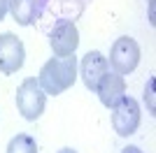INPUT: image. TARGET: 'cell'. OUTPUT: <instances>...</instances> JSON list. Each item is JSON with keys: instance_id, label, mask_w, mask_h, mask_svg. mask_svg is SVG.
Listing matches in <instances>:
<instances>
[{"instance_id": "obj_5", "label": "cell", "mask_w": 156, "mask_h": 153, "mask_svg": "<svg viewBox=\"0 0 156 153\" xmlns=\"http://www.w3.org/2000/svg\"><path fill=\"white\" fill-rule=\"evenodd\" d=\"M26 60V49L14 32H2L0 35V72L2 74H14L23 67Z\"/></svg>"}, {"instance_id": "obj_3", "label": "cell", "mask_w": 156, "mask_h": 153, "mask_svg": "<svg viewBox=\"0 0 156 153\" xmlns=\"http://www.w3.org/2000/svg\"><path fill=\"white\" fill-rule=\"evenodd\" d=\"M117 74H130L140 63V46L133 37H119L110 49V60Z\"/></svg>"}, {"instance_id": "obj_10", "label": "cell", "mask_w": 156, "mask_h": 153, "mask_svg": "<svg viewBox=\"0 0 156 153\" xmlns=\"http://www.w3.org/2000/svg\"><path fill=\"white\" fill-rule=\"evenodd\" d=\"M7 153H37V144L30 134H16L7 144Z\"/></svg>"}, {"instance_id": "obj_8", "label": "cell", "mask_w": 156, "mask_h": 153, "mask_svg": "<svg viewBox=\"0 0 156 153\" xmlns=\"http://www.w3.org/2000/svg\"><path fill=\"white\" fill-rule=\"evenodd\" d=\"M96 93L103 102V107L114 109L119 102L126 97V79L124 74H117V72H107V74L100 79V83L96 86Z\"/></svg>"}, {"instance_id": "obj_2", "label": "cell", "mask_w": 156, "mask_h": 153, "mask_svg": "<svg viewBox=\"0 0 156 153\" xmlns=\"http://www.w3.org/2000/svg\"><path fill=\"white\" fill-rule=\"evenodd\" d=\"M47 107V93L42 90V86L37 83L35 76H28L19 83L16 88V109L26 121H37L44 114Z\"/></svg>"}, {"instance_id": "obj_11", "label": "cell", "mask_w": 156, "mask_h": 153, "mask_svg": "<svg viewBox=\"0 0 156 153\" xmlns=\"http://www.w3.org/2000/svg\"><path fill=\"white\" fill-rule=\"evenodd\" d=\"M144 100L149 102V111L154 114V79H149V83H147V90H144Z\"/></svg>"}, {"instance_id": "obj_7", "label": "cell", "mask_w": 156, "mask_h": 153, "mask_svg": "<svg viewBox=\"0 0 156 153\" xmlns=\"http://www.w3.org/2000/svg\"><path fill=\"white\" fill-rule=\"evenodd\" d=\"M77 72H79V76H82V81H84L86 88L96 90L100 79L110 72V63H107V58H105L100 51H89L77 63Z\"/></svg>"}, {"instance_id": "obj_4", "label": "cell", "mask_w": 156, "mask_h": 153, "mask_svg": "<svg viewBox=\"0 0 156 153\" xmlns=\"http://www.w3.org/2000/svg\"><path fill=\"white\" fill-rule=\"evenodd\" d=\"M140 104L137 100L126 95L124 100L119 102L117 107H114V114H112V127H114V132L119 137H130V134L135 132L137 127H140Z\"/></svg>"}, {"instance_id": "obj_9", "label": "cell", "mask_w": 156, "mask_h": 153, "mask_svg": "<svg viewBox=\"0 0 156 153\" xmlns=\"http://www.w3.org/2000/svg\"><path fill=\"white\" fill-rule=\"evenodd\" d=\"M9 14L19 25H30L37 14V0H9Z\"/></svg>"}, {"instance_id": "obj_12", "label": "cell", "mask_w": 156, "mask_h": 153, "mask_svg": "<svg viewBox=\"0 0 156 153\" xmlns=\"http://www.w3.org/2000/svg\"><path fill=\"white\" fill-rule=\"evenodd\" d=\"M7 12H9V0H0V21L7 16Z\"/></svg>"}, {"instance_id": "obj_14", "label": "cell", "mask_w": 156, "mask_h": 153, "mask_svg": "<svg viewBox=\"0 0 156 153\" xmlns=\"http://www.w3.org/2000/svg\"><path fill=\"white\" fill-rule=\"evenodd\" d=\"M58 153H77V151H72V148H61Z\"/></svg>"}, {"instance_id": "obj_1", "label": "cell", "mask_w": 156, "mask_h": 153, "mask_svg": "<svg viewBox=\"0 0 156 153\" xmlns=\"http://www.w3.org/2000/svg\"><path fill=\"white\" fill-rule=\"evenodd\" d=\"M75 81H77V58L75 56L49 58L42 65L37 76V83L42 86L47 95H61L68 88H72Z\"/></svg>"}, {"instance_id": "obj_6", "label": "cell", "mask_w": 156, "mask_h": 153, "mask_svg": "<svg viewBox=\"0 0 156 153\" xmlns=\"http://www.w3.org/2000/svg\"><path fill=\"white\" fill-rule=\"evenodd\" d=\"M49 44H51L54 56H75L79 46V30L72 21H58L49 32Z\"/></svg>"}, {"instance_id": "obj_13", "label": "cell", "mask_w": 156, "mask_h": 153, "mask_svg": "<svg viewBox=\"0 0 156 153\" xmlns=\"http://www.w3.org/2000/svg\"><path fill=\"white\" fill-rule=\"evenodd\" d=\"M121 153H142V151H140L137 146H126V148H124Z\"/></svg>"}]
</instances>
